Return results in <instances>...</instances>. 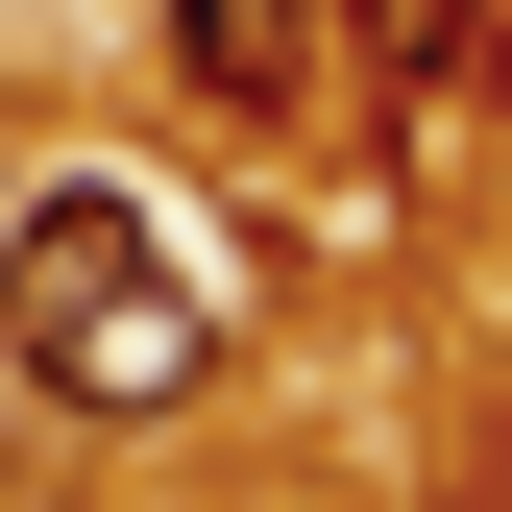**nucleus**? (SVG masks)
<instances>
[{
    "mask_svg": "<svg viewBox=\"0 0 512 512\" xmlns=\"http://www.w3.org/2000/svg\"><path fill=\"white\" fill-rule=\"evenodd\" d=\"M0 366L49 415H196L220 391V269L147 220V171H49L0 220Z\"/></svg>",
    "mask_w": 512,
    "mask_h": 512,
    "instance_id": "obj_1",
    "label": "nucleus"
},
{
    "mask_svg": "<svg viewBox=\"0 0 512 512\" xmlns=\"http://www.w3.org/2000/svg\"><path fill=\"white\" fill-rule=\"evenodd\" d=\"M171 74H196L244 147H293V122L342 98V0H171Z\"/></svg>",
    "mask_w": 512,
    "mask_h": 512,
    "instance_id": "obj_2",
    "label": "nucleus"
},
{
    "mask_svg": "<svg viewBox=\"0 0 512 512\" xmlns=\"http://www.w3.org/2000/svg\"><path fill=\"white\" fill-rule=\"evenodd\" d=\"M366 49H391V122H439V74L488 49V0H366Z\"/></svg>",
    "mask_w": 512,
    "mask_h": 512,
    "instance_id": "obj_3",
    "label": "nucleus"
}]
</instances>
